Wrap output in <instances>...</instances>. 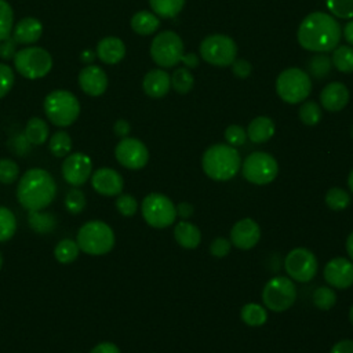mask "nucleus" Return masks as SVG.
<instances>
[{
  "mask_svg": "<svg viewBox=\"0 0 353 353\" xmlns=\"http://www.w3.org/2000/svg\"><path fill=\"white\" fill-rule=\"evenodd\" d=\"M313 303L321 310H328L336 303V294L328 287H319L313 294Z\"/></svg>",
  "mask_w": 353,
  "mask_h": 353,
  "instance_id": "38",
  "label": "nucleus"
},
{
  "mask_svg": "<svg viewBox=\"0 0 353 353\" xmlns=\"http://www.w3.org/2000/svg\"><path fill=\"white\" fill-rule=\"evenodd\" d=\"M113 130H114L116 135H119V137H121V138H125V137L128 135L131 127H130V123H128V121L120 119V120H117V121L114 123Z\"/></svg>",
  "mask_w": 353,
  "mask_h": 353,
  "instance_id": "52",
  "label": "nucleus"
},
{
  "mask_svg": "<svg viewBox=\"0 0 353 353\" xmlns=\"http://www.w3.org/2000/svg\"><path fill=\"white\" fill-rule=\"evenodd\" d=\"M50 130L47 123L40 117H32L25 125V138L33 145H43L48 138Z\"/></svg>",
  "mask_w": 353,
  "mask_h": 353,
  "instance_id": "27",
  "label": "nucleus"
},
{
  "mask_svg": "<svg viewBox=\"0 0 353 353\" xmlns=\"http://www.w3.org/2000/svg\"><path fill=\"white\" fill-rule=\"evenodd\" d=\"M65 205L70 214H79L85 207V197L84 193L79 189H72L65 199Z\"/></svg>",
  "mask_w": 353,
  "mask_h": 353,
  "instance_id": "42",
  "label": "nucleus"
},
{
  "mask_svg": "<svg viewBox=\"0 0 353 353\" xmlns=\"http://www.w3.org/2000/svg\"><path fill=\"white\" fill-rule=\"evenodd\" d=\"M279 171L274 157L265 152H254L247 156L243 163V176L254 185L270 183Z\"/></svg>",
  "mask_w": 353,
  "mask_h": 353,
  "instance_id": "11",
  "label": "nucleus"
},
{
  "mask_svg": "<svg viewBox=\"0 0 353 353\" xmlns=\"http://www.w3.org/2000/svg\"><path fill=\"white\" fill-rule=\"evenodd\" d=\"M44 113L57 127L73 124L80 114V102L76 95L66 90L51 91L43 102Z\"/></svg>",
  "mask_w": 353,
  "mask_h": 353,
  "instance_id": "4",
  "label": "nucleus"
},
{
  "mask_svg": "<svg viewBox=\"0 0 353 353\" xmlns=\"http://www.w3.org/2000/svg\"><path fill=\"white\" fill-rule=\"evenodd\" d=\"M29 223L37 232H48L54 226V219L51 218V214H40L39 211H30Z\"/></svg>",
  "mask_w": 353,
  "mask_h": 353,
  "instance_id": "43",
  "label": "nucleus"
},
{
  "mask_svg": "<svg viewBox=\"0 0 353 353\" xmlns=\"http://www.w3.org/2000/svg\"><path fill=\"white\" fill-rule=\"evenodd\" d=\"M194 79L188 68H178L171 76V85L179 94H186L192 90Z\"/></svg>",
  "mask_w": 353,
  "mask_h": 353,
  "instance_id": "33",
  "label": "nucleus"
},
{
  "mask_svg": "<svg viewBox=\"0 0 353 353\" xmlns=\"http://www.w3.org/2000/svg\"><path fill=\"white\" fill-rule=\"evenodd\" d=\"M193 214V207L189 203H181L176 207V215L182 216V218H189Z\"/></svg>",
  "mask_w": 353,
  "mask_h": 353,
  "instance_id": "53",
  "label": "nucleus"
},
{
  "mask_svg": "<svg viewBox=\"0 0 353 353\" xmlns=\"http://www.w3.org/2000/svg\"><path fill=\"white\" fill-rule=\"evenodd\" d=\"M331 62L339 72L352 73L353 72V48L349 46H339L334 48Z\"/></svg>",
  "mask_w": 353,
  "mask_h": 353,
  "instance_id": "30",
  "label": "nucleus"
},
{
  "mask_svg": "<svg viewBox=\"0 0 353 353\" xmlns=\"http://www.w3.org/2000/svg\"><path fill=\"white\" fill-rule=\"evenodd\" d=\"M90 353H120V349L112 342H102L92 347Z\"/></svg>",
  "mask_w": 353,
  "mask_h": 353,
  "instance_id": "51",
  "label": "nucleus"
},
{
  "mask_svg": "<svg viewBox=\"0 0 353 353\" xmlns=\"http://www.w3.org/2000/svg\"><path fill=\"white\" fill-rule=\"evenodd\" d=\"M17 230V218L7 207H0V243L10 240Z\"/></svg>",
  "mask_w": 353,
  "mask_h": 353,
  "instance_id": "34",
  "label": "nucleus"
},
{
  "mask_svg": "<svg viewBox=\"0 0 353 353\" xmlns=\"http://www.w3.org/2000/svg\"><path fill=\"white\" fill-rule=\"evenodd\" d=\"M330 353H353V341L352 339H343L336 342Z\"/></svg>",
  "mask_w": 353,
  "mask_h": 353,
  "instance_id": "50",
  "label": "nucleus"
},
{
  "mask_svg": "<svg viewBox=\"0 0 353 353\" xmlns=\"http://www.w3.org/2000/svg\"><path fill=\"white\" fill-rule=\"evenodd\" d=\"M125 55V46L121 39L114 36L103 37L97 44V57L108 65L120 62Z\"/></svg>",
  "mask_w": 353,
  "mask_h": 353,
  "instance_id": "23",
  "label": "nucleus"
},
{
  "mask_svg": "<svg viewBox=\"0 0 353 353\" xmlns=\"http://www.w3.org/2000/svg\"><path fill=\"white\" fill-rule=\"evenodd\" d=\"M159 25H160V21H159L157 15L150 11H146V10L135 12L131 18L132 30L142 36L154 33L159 29Z\"/></svg>",
  "mask_w": 353,
  "mask_h": 353,
  "instance_id": "26",
  "label": "nucleus"
},
{
  "mask_svg": "<svg viewBox=\"0 0 353 353\" xmlns=\"http://www.w3.org/2000/svg\"><path fill=\"white\" fill-rule=\"evenodd\" d=\"M174 236L176 243L186 248V250H193L200 244L201 240V233L199 228L190 222L181 221L175 229H174Z\"/></svg>",
  "mask_w": 353,
  "mask_h": 353,
  "instance_id": "24",
  "label": "nucleus"
},
{
  "mask_svg": "<svg viewBox=\"0 0 353 353\" xmlns=\"http://www.w3.org/2000/svg\"><path fill=\"white\" fill-rule=\"evenodd\" d=\"M79 85L90 97H99L108 88V74L97 65H87L79 73Z\"/></svg>",
  "mask_w": 353,
  "mask_h": 353,
  "instance_id": "17",
  "label": "nucleus"
},
{
  "mask_svg": "<svg viewBox=\"0 0 353 353\" xmlns=\"http://www.w3.org/2000/svg\"><path fill=\"white\" fill-rule=\"evenodd\" d=\"M347 185H349V188H350V190H352V193H353V170H352V171H350V174H349Z\"/></svg>",
  "mask_w": 353,
  "mask_h": 353,
  "instance_id": "57",
  "label": "nucleus"
},
{
  "mask_svg": "<svg viewBox=\"0 0 353 353\" xmlns=\"http://www.w3.org/2000/svg\"><path fill=\"white\" fill-rule=\"evenodd\" d=\"M1 266H3V256H1V252H0V269H1Z\"/></svg>",
  "mask_w": 353,
  "mask_h": 353,
  "instance_id": "59",
  "label": "nucleus"
},
{
  "mask_svg": "<svg viewBox=\"0 0 353 353\" xmlns=\"http://www.w3.org/2000/svg\"><path fill=\"white\" fill-rule=\"evenodd\" d=\"M284 268L292 280L306 283L310 281L317 272V259L310 250L298 247L288 252L284 259Z\"/></svg>",
  "mask_w": 353,
  "mask_h": 353,
  "instance_id": "13",
  "label": "nucleus"
},
{
  "mask_svg": "<svg viewBox=\"0 0 353 353\" xmlns=\"http://www.w3.org/2000/svg\"><path fill=\"white\" fill-rule=\"evenodd\" d=\"M320 102L325 110L339 112L349 102V90L343 83H330L321 90Z\"/></svg>",
  "mask_w": 353,
  "mask_h": 353,
  "instance_id": "20",
  "label": "nucleus"
},
{
  "mask_svg": "<svg viewBox=\"0 0 353 353\" xmlns=\"http://www.w3.org/2000/svg\"><path fill=\"white\" fill-rule=\"evenodd\" d=\"M149 4L156 15L161 18H174L182 11L185 0H149Z\"/></svg>",
  "mask_w": 353,
  "mask_h": 353,
  "instance_id": "29",
  "label": "nucleus"
},
{
  "mask_svg": "<svg viewBox=\"0 0 353 353\" xmlns=\"http://www.w3.org/2000/svg\"><path fill=\"white\" fill-rule=\"evenodd\" d=\"M241 160L237 149L226 143H215L210 146L201 159V165L204 172L215 181H228L233 178L239 168Z\"/></svg>",
  "mask_w": 353,
  "mask_h": 353,
  "instance_id": "3",
  "label": "nucleus"
},
{
  "mask_svg": "<svg viewBox=\"0 0 353 353\" xmlns=\"http://www.w3.org/2000/svg\"><path fill=\"white\" fill-rule=\"evenodd\" d=\"M325 4L332 15L342 19L353 18V0H325Z\"/></svg>",
  "mask_w": 353,
  "mask_h": 353,
  "instance_id": "39",
  "label": "nucleus"
},
{
  "mask_svg": "<svg viewBox=\"0 0 353 353\" xmlns=\"http://www.w3.org/2000/svg\"><path fill=\"white\" fill-rule=\"evenodd\" d=\"M225 138L230 146H240L247 139V131L240 125H229L225 130Z\"/></svg>",
  "mask_w": 353,
  "mask_h": 353,
  "instance_id": "46",
  "label": "nucleus"
},
{
  "mask_svg": "<svg viewBox=\"0 0 353 353\" xmlns=\"http://www.w3.org/2000/svg\"><path fill=\"white\" fill-rule=\"evenodd\" d=\"M150 57L159 66H175L185 57L182 39L172 30L160 32L150 44Z\"/></svg>",
  "mask_w": 353,
  "mask_h": 353,
  "instance_id": "8",
  "label": "nucleus"
},
{
  "mask_svg": "<svg viewBox=\"0 0 353 353\" xmlns=\"http://www.w3.org/2000/svg\"><path fill=\"white\" fill-rule=\"evenodd\" d=\"M232 70L237 77L245 79L251 73V63L245 59H237V61L234 59L232 63Z\"/></svg>",
  "mask_w": 353,
  "mask_h": 353,
  "instance_id": "48",
  "label": "nucleus"
},
{
  "mask_svg": "<svg viewBox=\"0 0 353 353\" xmlns=\"http://www.w3.org/2000/svg\"><path fill=\"white\" fill-rule=\"evenodd\" d=\"M92 188L103 196H117L121 193L124 182L123 176L113 168H98L91 176Z\"/></svg>",
  "mask_w": 353,
  "mask_h": 353,
  "instance_id": "19",
  "label": "nucleus"
},
{
  "mask_svg": "<svg viewBox=\"0 0 353 353\" xmlns=\"http://www.w3.org/2000/svg\"><path fill=\"white\" fill-rule=\"evenodd\" d=\"M117 211L124 216H132L138 210V203L131 194H119L116 200Z\"/></svg>",
  "mask_w": 353,
  "mask_h": 353,
  "instance_id": "44",
  "label": "nucleus"
},
{
  "mask_svg": "<svg viewBox=\"0 0 353 353\" xmlns=\"http://www.w3.org/2000/svg\"><path fill=\"white\" fill-rule=\"evenodd\" d=\"M117 161L130 170H139L146 165L149 160V152L143 142L137 138H123L114 149Z\"/></svg>",
  "mask_w": 353,
  "mask_h": 353,
  "instance_id": "14",
  "label": "nucleus"
},
{
  "mask_svg": "<svg viewBox=\"0 0 353 353\" xmlns=\"http://www.w3.org/2000/svg\"><path fill=\"white\" fill-rule=\"evenodd\" d=\"M346 251H347L349 256L353 259V232L349 234V237L346 240Z\"/></svg>",
  "mask_w": 353,
  "mask_h": 353,
  "instance_id": "56",
  "label": "nucleus"
},
{
  "mask_svg": "<svg viewBox=\"0 0 353 353\" xmlns=\"http://www.w3.org/2000/svg\"><path fill=\"white\" fill-rule=\"evenodd\" d=\"M349 320H350V323L353 324V306H352L350 310H349Z\"/></svg>",
  "mask_w": 353,
  "mask_h": 353,
  "instance_id": "58",
  "label": "nucleus"
},
{
  "mask_svg": "<svg viewBox=\"0 0 353 353\" xmlns=\"http://www.w3.org/2000/svg\"><path fill=\"white\" fill-rule=\"evenodd\" d=\"M298 41L307 51L327 52L338 47L342 32L339 23L330 14L310 12L298 28Z\"/></svg>",
  "mask_w": 353,
  "mask_h": 353,
  "instance_id": "1",
  "label": "nucleus"
},
{
  "mask_svg": "<svg viewBox=\"0 0 353 353\" xmlns=\"http://www.w3.org/2000/svg\"><path fill=\"white\" fill-rule=\"evenodd\" d=\"M259 239H261L259 225L251 218L240 219L233 225L230 230V240L240 250H250L255 247Z\"/></svg>",
  "mask_w": 353,
  "mask_h": 353,
  "instance_id": "18",
  "label": "nucleus"
},
{
  "mask_svg": "<svg viewBox=\"0 0 353 353\" xmlns=\"http://www.w3.org/2000/svg\"><path fill=\"white\" fill-rule=\"evenodd\" d=\"M237 47L233 39L226 34L215 33L207 36L200 44V55L214 66H229L236 59Z\"/></svg>",
  "mask_w": 353,
  "mask_h": 353,
  "instance_id": "9",
  "label": "nucleus"
},
{
  "mask_svg": "<svg viewBox=\"0 0 353 353\" xmlns=\"http://www.w3.org/2000/svg\"><path fill=\"white\" fill-rule=\"evenodd\" d=\"M14 70L7 63L0 62V98L6 97L14 85Z\"/></svg>",
  "mask_w": 353,
  "mask_h": 353,
  "instance_id": "45",
  "label": "nucleus"
},
{
  "mask_svg": "<svg viewBox=\"0 0 353 353\" xmlns=\"http://www.w3.org/2000/svg\"><path fill=\"white\" fill-rule=\"evenodd\" d=\"M19 175L18 164L11 159H0V182L1 183H12L17 181Z\"/></svg>",
  "mask_w": 353,
  "mask_h": 353,
  "instance_id": "40",
  "label": "nucleus"
},
{
  "mask_svg": "<svg viewBox=\"0 0 353 353\" xmlns=\"http://www.w3.org/2000/svg\"><path fill=\"white\" fill-rule=\"evenodd\" d=\"M15 46L17 41L12 37H8L3 41H0V57L4 59H11L15 55Z\"/></svg>",
  "mask_w": 353,
  "mask_h": 353,
  "instance_id": "49",
  "label": "nucleus"
},
{
  "mask_svg": "<svg viewBox=\"0 0 353 353\" xmlns=\"http://www.w3.org/2000/svg\"><path fill=\"white\" fill-rule=\"evenodd\" d=\"M325 204L335 211L345 210L350 204V196L346 190L341 188H331L325 193Z\"/></svg>",
  "mask_w": 353,
  "mask_h": 353,
  "instance_id": "36",
  "label": "nucleus"
},
{
  "mask_svg": "<svg viewBox=\"0 0 353 353\" xmlns=\"http://www.w3.org/2000/svg\"><path fill=\"white\" fill-rule=\"evenodd\" d=\"M14 28V12L8 1L0 0V41L10 37Z\"/></svg>",
  "mask_w": 353,
  "mask_h": 353,
  "instance_id": "35",
  "label": "nucleus"
},
{
  "mask_svg": "<svg viewBox=\"0 0 353 353\" xmlns=\"http://www.w3.org/2000/svg\"><path fill=\"white\" fill-rule=\"evenodd\" d=\"M274 134V123L272 119L266 116L255 117L250 124L247 130L248 138L255 143H263L269 141Z\"/></svg>",
  "mask_w": 353,
  "mask_h": 353,
  "instance_id": "25",
  "label": "nucleus"
},
{
  "mask_svg": "<svg viewBox=\"0 0 353 353\" xmlns=\"http://www.w3.org/2000/svg\"><path fill=\"white\" fill-rule=\"evenodd\" d=\"M77 245L85 254L103 255L113 248L114 233L102 221H88L77 232Z\"/></svg>",
  "mask_w": 353,
  "mask_h": 353,
  "instance_id": "5",
  "label": "nucleus"
},
{
  "mask_svg": "<svg viewBox=\"0 0 353 353\" xmlns=\"http://www.w3.org/2000/svg\"><path fill=\"white\" fill-rule=\"evenodd\" d=\"M240 316H241V320L247 324V325H251V327H259V325H263L268 320V314H266V310L258 305V303H245L243 307H241V312H240Z\"/></svg>",
  "mask_w": 353,
  "mask_h": 353,
  "instance_id": "28",
  "label": "nucleus"
},
{
  "mask_svg": "<svg viewBox=\"0 0 353 353\" xmlns=\"http://www.w3.org/2000/svg\"><path fill=\"white\" fill-rule=\"evenodd\" d=\"M210 251L214 256H218V258H222L225 256L226 254H229L230 251V241L226 240L225 237H216L211 245H210Z\"/></svg>",
  "mask_w": 353,
  "mask_h": 353,
  "instance_id": "47",
  "label": "nucleus"
},
{
  "mask_svg": "<svg viewBox=\"0 0 353 353\" xmlns=\"http://www.w3.org/2000/svg\"><path fill=\"white\" fill-rule=\"evenodd\" d=\"M43 33V23L33 17L22 18L12 28V39L19 44H33Z\"/></svg>",
  "mask_w": 353,
  "mask_h": 353,
  "instance_id": "21",
  "label": "nucleus"
},
{
  "mask_svg": "<svg viewBox=\"0 0 353 353\" xmlns=\"http://www.w3.org/2000/svg\"><path fill=\"white\" fill-rule=\"evenodd\" d=\"M12 61L17 72L29 80L44 77L52 68V57L50 52L36 46H29L17 51Z\"/></svg>",
  "mask_w": 353,
  "mask_h": 353,
  "instance_id": "6",
  "label": "nucleus"
},
{
  "mask_svg": "<svg viewBox=\"0 0 353 353\" xmlns=\"http://www.w3.org/2000/svg\"><path fill=\"white\" fill-rule=\"evenodd\" d=\"M48 148L55 157H65L72 150V138L66 131H57L51 135Z\"/></svg>",
  "mask_w": 353,
  "mask_h": 353,
  "instance_id": "31",
  "label": "nucleus"
},
{
  "mask_svg": "<svg viewBox=\"0 0 353 353\" xmlns=\"http://www.w3.org/2000/svg\"><path fill=\"white\" fill-rule=\"evenodd\" d=\"M182 62H183L186 66H189V68H196V66L199 65V59H197V57H196V55H193V54H188V55H185Z\"/></svg>",
  "mask_w": 353,
  "mask_h": 353,
  "instance_id": "55",
  "label": "nucleus"
},
{
  "mask_svg": "<svg viewBox=\"0 0 353 353\" xmlns=\"http://www.w3.org/2000/svg\"><path fill=\"white\" fill-rule=\"evenodd\" d=\"M296 298V288L294 283L284 276L270 279L262 292L263 303L273 312H283L292 306Z\"/></svg>",
  "mask_w": 353,
  "mask_h": 353,
  "instance_id": "12",
  "label": "nucleus"
},
{
  "mask_svg": "<svg viewBox=\"0 0 353 353\" xmlns=\"http://www.w3.org/2000/svg\"><path fill=\"white\" fill-rule=\"evenodd\" d=\"M79 251H80V248L77 245V241H74L72 239H63L57 244V247L54 250V255L58 259V262L70 263L77 258Z\"/></svg>",
  "mask_w": 353,
  "mask_h": 353,
  "instance_id": "32",
  "label": "nucleus"
},
{
  "mask_svg": "<svg viewBox=\"0 0 353 353\" xmlns=\"http://www.w3.org/2000/svg\"><path fill=\"white\" fill-rule=\"evenodd\" d=\"M325 281L335 288H347L353 284V263L338 256L327 262L324 268Z\"/></svg>",
  "mask_w": 353,
  "mask_h": 353,
  "instance_id": "16",
  "label": "nucleus"
},
{
  "mask_svg": "<svg viewBox=\"0 0 353 353\" xmlns=\"http://www.w3.org/2000/svg\"><path fill=\"white\" fill-rule=\"evenodd\" d=\"M343 36H345L346 41L353 46V21H350V22H347V23L345 25Z\"/></svg>",
  "mask_w": 353,
  "mask_h": 353,
  "instance_id": "54",
  "label": "nucleus"
},
{
  "mask_svg": "<svg viewBox=\"0 0 353 353\" xmlns=\"http://www.w3.org/2000/svg\"><path fill=\"white\" fill-rule=\"evenodd\" d=\"M92 171V161L84 153H72L62 163L63 179L73 185L80 186L88 181Z\"/></svg>",
  "mask_w": 353,
  "mask_h": 353,
  "instance_id": "15",
  "label": "nucleus"
},
{
  "mask_svg": "<svg viewBox=\"0 0 353 353\" xmlns=\"http://www.w3.org/2000/svg\"><path fill=\"white\" fill-rule=\"evenodd\" d=\"M312 90V80L306 72L299 68L283 70L276 80V91L287 103H299L306 99Z\"/></svg>",
  "mask_w": 353,
  "mask_h": 353,
  "instance_id": "7",
  "label": "nucleus"
},
{
  "mask_svg": "<svg viewBox=\"0 0 353 353\" xmlns=\"http://www.w3.org/2000/svg\"><path fill=\"white\" fill-rule=\"evenodd\" d=\"M57 193L52 175L43 168L28 170L18 182L17 199L28 211H41L48 207Z\"/></svg>",
  "mask_w": 353,
  "mask_h": 353,
  "instance_id": "2",
  "label": "nucleus"
},
{
  "mask_svg": "<svg viewBox=\"0 0 353 353\" xmlns=\"http://www.w3.org/2000/svg\"><path fill=\"white\" fill-rule=\"evenodd\" d=\"M299 119L306 125H316L321 120L320 106L313 101L303 102V105L299 108Z\"/></svg>",
  "mask_w": 353,
  "mask_h": 353,
  "instance_id": "37",
  "label": "nucleus"
},
{
  "mask_svg": "<svg viewBox=\"0 0 353 353\" xmlns=\"http://www.w3.org/2000/svg\"><path fill=\"white\" fill-rule=\"evenodd\" d=\"M145 221L157 229L170 226L176 218V208L171 199L161 193L148 194L141 204Z\"/></svg>",
  "mask_w": 353,
  "mask_h": 353,
  "instance_id": "10",
  "label": "nucleus"
},
{
  "mask_svg": "<svg viewBox=\"0 0 353 353\" xmlns=\"http://www.w3.org/2000/svg\"><path fill=\"white\" fill-rule=\"evenodd\" d=\"M331 59L327 55H316L309 61V72L312 73V76L321 79L323 76L330 73L331 69Z\"/></svg>",
  "mask_w": 353,
  "mask_h": 353,
  "instance_id": "41",
  "label": "nucleus"
},
{
  "mask_svg": "<svg viewBox=\"0 0 353 353\" xmlns=\"http://www.w3.org/2000/svg\"><path fill=\"white\" fill-rule=\"evenodd\" d=\"M142 87L150 98H161L171 88V77L163 69H152L145 74Z\"/></svg>",
  "mask_w": 353,
  "mask_h": 353,
  "instance_id": "22",
  "label": "nucleus"
}]
</instances>
